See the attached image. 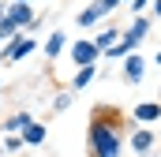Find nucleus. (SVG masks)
Here are the masks:
<instances>
[{"label":"nucleus","instance_id":"nucleus-6","mask_svg":"<svg viewBox=\"0 0 161 157\" xmlns=\"http://www.w3.org/2000/svg\"><path fill=\"white\" fill-rule=\"evenodd\" d=\"M11 26H19V30H26V26H38V15H34V8L30 4H8V15H4Z\"/></svg>","mask_w":161,"mask_h":157},{"label":"nucleus","instance_id":"nucleus-20","mask_svg":"<svg viewBox=\"0 0 161 157\" xmlns=\"http://www.w3.org/2000/svg\"><path fill=\"white\" fill-rule=\"evenodd\" d=\"M154 64H158V68H161V49H158V52H154Z\"/></svg>","mask_w":161,"mask_h":157},{"label":"nucleus","instance_id":"nucleus-23","mask_svg":"<svg viewBox=\"0 0 161 157\" xmlns=\"http://www.w3.org/2000/svg\"><path fill=\"white\" fill-rule=\"evenodd\" d=\"M120 4H131V0H120Z\"/></svg>","mask_w":161,"mask_h":157},{"label":"nucleus","instance_id":"nucleus-17","mask_svg":"<svg viewBox=\"0 0 161 157\" xmlns=\"http://www.w3.org/2000/svg\"><path fill=\"white\" fill-rule=\"evenodd\" d=\"M15 34H23L19 26H11L8 19H0V41H8V38H15Z\"/></svg>","mask_w":161,"mask_h":157},{"label":"nucleus","instance_id":"nucleus-19","mask_svg":"<svg viewBox=\"0 0 161 157\" xmlns=\"http://www.w3.org/2000/svg\"><path fill=\"white\" fill-rule=\"evenodd\" d=\"M150 4H154V15H161V0H150Z\"/></svg>","mask_w":161,"mask_h":157},{"label":"nucleus","instance_id":"nucleus-1","mask_svg":"<svg viewBox=\"0 0 161 157\" xmlns=\"http://www.w3.org/2000/svg\"><path fill=\"white\" fill-rule=\"evenodd\" d=\"M86 150L90 157H124V123L116 109H94V120L86 127Z\"/></svg>","mask_w":161,"mask_h":157},{"label":"nucleus","instance_id":"nucleus-7","mask_svg":"<svg viewBox=\"0 0 161 157\" xmlns=\"http://www.w3.org/2000/svg\"><path fill=\"white\" fill-rule=\"evenodd\" d=\"M142 75H146V60H142V56H139V49H135V52H127V56H124V78L139 86Z\"/></svg>","mask_w":161,"mask_h":157},{"label":"nucleus","instance_id":"nucleus-4","mask_svg":"<svg viewBox=\"0 0 161 157\" xmlns=\"http://www.w3.org/2000/svg\"><path fill=\"white\" fill-rule=\"evenodd\" d=\"M146 34H150V19H146V15H135V19H131V26L120 30V45L127 49V52H135V49H139V41L146 38Z\"/></svg>","mask_w":161,"mask_h":157},{"label":"nucleus","instance_id":"nucleus-22","mask_svg":"<svg viewBox=\"0 0 161 157\" xmlns=\"http://www.w3.org/2000/svg\"><path fill=\"white\" fill-rule=\"evenodd\" d=\"M15 4H34V0H15Z\"/></svg>","mask_w":161,"mask_h":157},{"label":"nucleus","instance_id":"nucleus-2","mask_svg":"<svg viewBox=\"0 0 161 157\" xmlns=\"http://www.w3.org/2000/svg\"><path fill=\"white\" fill-rule=\"evenodd\" d=\"M38 49V41L30 38V34H15V38H8L4 45V52H0V64H19L23 56H30Z\"/></svg>","mask_w":161,"mask_h":157},{"label":"nucleus","instance_id":"nucleus-10","mask_svg":"<svg viewBox=\"0 0 161 157\" xmlns=\"http://www.w3.org/2000/svg\"><path fill=\"white\" fill-rule=\"evenodd\" d=\"M64 49H68V34H64V30H53L49 41H45V56H49V60H56Z\"/></svg>","mask_w":161,"mask_h":157},{"label":"nucleus","instance_id":"nucleus-11","mask_svg":"<svg viewBox=\"0 0 161 157\" xmlns=\"http://www.w3.org/2000/svg\"><path fill=\"white\" fill-rule=\"evenodd\" d=\"M30 123H34V116H30V112H15V116L4 120V131H8V135H23Z\"/></svg>","mask_w":161,"mask_h":157},{"label":"nucleus","instance_id":"nucleus-15","mask_svg":"<svg viewBox=\"0 0 161 157\" xmlns=\"http://www.w3.org/2000/svg\"><path fill=\"white\" fill-rule=\"evenodd\" d=\"M68 105H71V90H64V94H56V97H53V109H56V112H64Z\"/></svg>","mask_w":161,"mask_h":157},{"label":"nucleus","instance_id":"nucleus-5","mask_svg":"<svg viewBox=\"0 0 161 157\" xmlns=\"http://www.w3.org/2000/svg\"><path fill=\"white\" fill-rule=\"evenodd\" d=\"M97 56H101V52H97V45H94L90 38H82V41L71 45V64H75V68H94Z\"/></svg>","mask_w":161,"mask_h":157},{"label":"nucleus","instance_id":"nucleus-12","mask_svg":"<svg viewBox=\"0 0 161 157\" xmlns=\"http://www.w3.org/2000/svg\"><path fill=\"white\" fill-rule=\"evenodd\" d=\"M90 41L97 45V52H105V49H113V45L120 41V30H116V26H105V30H97Z\"/></svg>","mask_w":161,"mask_h":157},{"label":"nucleus","instance_id":"nucleus-3","mask_svg":"<svg viewBox=\"0 0 161 157\" xmlns=\"http://www.w3.org/2000/svg\"><path fill=\"white\" fill-rule=\"evenodd\" d=\"M116 8H120V0H94V4H86V8L79 11V19H75V23H79V26H97V23H101V19H109Z\"/></svg>","mask_w":161,"mask_h":157},{"label":"nucleus","instance_id":"nucleus-13","mask_svg":"<svg viewBox=\"0 0 161 157\" xmlns=\"http://www.w3.org/2000/svg\"><path fill=\"white\" fill-rule=\"evenodd\" d=\"M19 138H23V146H41V142H45V123H38V120H34V123H30Z\"/></svg>","mask_w":161,"mask_h":157},{"label":"nucleus","instance_id":"nucleus-9","mask_svg":"<svg viewBox=\"0 0 161 157\" xmlns=\"http://www.w3.org/2000/svg\"><path fill=\"white\" fill-rule=\"evenodd\" d=\"M131 146H135L139 157L150 154V146H154V131H150V127H135V131H131Z\"/></svg>","mask_w":161,"mask_h":157},{"label":"nucleus","instance_id":"nucleus-16","mask_svg":"<svg viewBox=\"0 0 161 157\" xmlns=\"http://www.w3.org/2000/svg\"><path fill=\"white\" fill-rule=\"evenodd\" d=\"M0 150H4V154H15V150H23V138H19V135H8Z\"/></svg>","mask_w":161,"mask_h":157},{"label":"nucleus","instance_id":"nucleus-8","mask_svg":"<svg viewBox=\"0 0 161 157\" xmlns=\"http://www.w3.org/2000/svg\"><path fill=\"white\" fill-rule=\"evenodd\" d=\"M131 120H135L139 127H146V123H158V120H161V105H158V101H142V105H135Z\"/></svg>","mask_w":161,"mask_h":157},{"label":"nucleus","instance_id":"nucleus-21","mask_svg":"<svg viewBox=\"0 0 161 157\" xmlns=\"http://www.w3.org/2000/svg\"><path fill=\"white\" fill-rule=\"evenodd\" d=\"M4 15H8V4H0V19H4Z\"/></svg>","mask_w":161,"mask_h":157},{"label":"nucleus","instance_id":"nucleus-18","mask_svg":"<svg viewBox=\"0 0 161 157\" xmlns=\"http://www.w3.org/2000/svg\"><path fill=\"white\" fill-rule=\"evenodd\" d=\"M150 0H131V15H142V8H146Z\"/></svg>","mask_w":161,"mask_h":157},{"label":"nucleus","instance_id":"nucleus-14","mask_svg":"<svg viewBox=\"0 0 161 157\" xmlns=\"http://www.w3.org/2000/svg\"><path fill=\"white\" fill-rule=\"evenodd\" d=\"M94 75H97V64H94V68H75V78H71V94H75V90H82V86H90V82H94Z\"/></svg>","mask_w":161,"mask_h":157}]
</instances>
